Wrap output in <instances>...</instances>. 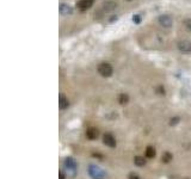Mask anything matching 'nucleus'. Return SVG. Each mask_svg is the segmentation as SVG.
I'll return each mask as SVG.
<instances>
[{"mask_svg": "<svg viewBox=\"0 0 191 179\" xmlns=\"http://www.w3.org/2000/svg\"><path fill=\"white\" fill-rule=\"evenodd\" d=\"M184 24H185V26H187V29L191 31V19H187L185 22H184Z\"/></svg>", "mask_w": 191, "mask_h": 179, "instance_id": "dca6fc26", "label": "nucleus"}, {"mask_svg": "<svg viewBox=\"0 0 191 179\" xmlns=\"http://www.w3.org/2000/svg\"><path fill=\"white\" fill-rule=\"evenodd\" d=\"M134 164H135L136 166H139V167H142V166H145V165H146V160H145V158H143V157L137 155V157H135V158H134Z\"/></svg>", "mask_w": 191, "mask_h": 179, "instance_id": "9b49d317", "label": "nucleus"}, {"mask_svg": "<svg viewBox=\"0 0 191 179\" xmlns=\"http://www.w3.org/2000/svg\"><path fill=\"white\" fill-rule=\"evenodd\" d=\"M173 159V157H172V154L170 153V152H165L163 155H161V161L164 163V164H169V163H171V160Z\"/></svg>", "mask_w": 191, "mask_h": 179, "instance_id": "ddd939ff", "label": "nucleus"}, {"mask_svg": "<svg viewBox=\"0 0 191 179\" xmlns=\"http://www.w3.org/2000/svg\"><path fill=\"white\" fill-rule=\"evenodd\" d=\"M93 1H95V0H79V1L77 2V7H78L80 11H86V10H89L90 7H92Z\"/></svg>", "mask_w": 191, "mask_h": 179, "instance_id": "39448f33", "label": "nucleus"}, {"mask_svg": "<svg viewBox=\"0 0 191 179\" xmlns=\"http://www.w3.org/2000/svg\"><path fill=\"white\" fill-rule=\"evenodd\" d=\"M89 173L93 179H104V177H105V172L96 165L89 166Z\"/></svg>", "mask_w": 191, "mask_h": 179, "instance_id": "f03ea898", "label": "nucleus"}, {"mask_svg": "<svg viewBox=\"0 0 191 179\" xmlns=\"http://www.w3.org/2000/svg\"><path fill=\"white\" fill-rule=\"evenodd\" d=\"M59 10H60V13L63 14V16H69V14L73 13V8L68 4H61Z\"/></svg>", "mask_w": 191, "mask_h": 179, "instance_id": "0eeeda50", "label": "nucleus"}, {"mask_svg": "<svg viewBox=\"0 0 191 179\" xmlns=\"http://www.w3.org/2000/svg\"><path fill=\"white\" fill-rule=\"evenodd\" d=\"M103 143H104L105 146L110 147V148H113V147H116V139H115V136H113L112 134L106 133V134H104V136H103Z\"/></svg>", "mask_w": 191, "mask_h": 179, "instance_id": "7ed1b4c3", "label": "nucleus"}, {"mask_svg": "<svg viewBox=\"0 0 191 179\" xmlns=\"http://www.w3.org/2000/svg\"><path fill=\"white\" fill-rule=\"evenodd\" d=\"M129 179H141L137 175H130L129 176Z\"/></svg>", "mask_w": 191, "mask_h": 179, "instance_id": "a211bd4d", "label": "nucleus"}, {"mask_svg": "<svg viewBox=\"0 0 191 179\" xmlns=\"http://www.w3.org/2000/svg\"><path fill=\"white\" fill-rule=\"evenodd\" d=\"M128 101H129V95H128L127 93H121V94L118 95V103H119L121 105H125Z\"/></svg>", "mask_w": 191, "mask_h": 179, "instance_id": "f8f14e48", "label": "nucleus"}, {"mask_svg": "<svg viewBox=\"0 0 191 179\" xmlns=\"http://www.w3.org/2000/svg\"><path fill=\"white\" fill-rule=\"evenodd\" d=\"M157 91H158V93H159V94H165V90H164L163 86H159V87L157 89Z\"/></svg>", "mask_w": 191, "mask_h": 179, "instance_id": "f3484780", "label": "nucleus"}, {"mask_svg": "<svg viewBox=\"0 0 191 179\" xmlns=\"http://www.w3.org/2000/svg\"><path fill=\"white\" fill-rule=\"evenodd\" d=\"M159 23H160V25L164 26V28H170V26H172L173 20H172V18H171L170 16H167V14H161V16L159 17Z\"/></svg>", "mask_w": 191, "mask_h": 179, "instance_id": "20e7f679", "label": "nucleus"}, {"mask_svg": "<svg viewBox=\"0 0 191 179\" xmlns=\"http://www.w3.org/2000/svg\"><path fill=\"white\" fill-rule=\"evenodd\" d=\"M60 179H65V175L62 172H60Z\"/></svg>", "mask_w": 191, "mask_h": 179, "instance_id": "6ab92c4d", "label": "nucleus"}, {"mask_svg": "<svg viewBox=\"0 0 191 179\" xmlns=\"http://www.w3.org/2000/svg\"><path fill=\"white\" fill-rule=\"evenodd\" d=\"M98 136H99L98 129H96V128H89V129L86 130V137H87L89 140H96Z\"/></svg>", "mask_w": 191, "mask_h": 179, "instance_id": "1a4fd4ad", "label": "nucleus"}, {"mask_svg": "<svg viewBox=\"0 0 191 179\" xmlns=\"http://www.w3.org/2000/svg\"><path fill=\"white\" fill-rule=\"evenodd\" d=\"M127 1H130V0H127Z\"/></svg>", "mask_w": 191, "mask_h": 179, "instance_id": "aec40b11", "label": "nucleus"}, {"mask_svg": "<svg viewBox=\"0 0 191 179\" xmlns=\"http://www.w3.org/2000/svg\"><path fill=\"white\" fill-rule=\"evenodd\" d=\"M59 105H60V109H62V110H63V109H67V107H68V105H69L68 99H67L63 94H61V95H60V104H59Z\"/></svg>", "mask_w": 191, "mask_h": 179, "instance_id": "9d476101", "label": "nucleus"}, {"mask_svg": "<svg viewBox=\"0 0 191 179\" xmlns=\"http://www.w3.org/2000/svg\"><path fill=\"white\" fill-rule=\"evenodd\" d=\"M177 45H178V49L183 53H190L191 51V42H189V41H179Z\"/></svg>", "mask_w": 191, "mask_h": 179, "instance_id": "423d86ee", "label": "nucleus"}, {"mask_svg": "<svg viewBox=\"0 0 191 179\" xmlns=\"http://www.w3.org/2000/svg\"><path fill=\"white\" fill-rule=\"evenodd\" d=\"M112 72H113V69H112L111 65H109V63H106V62H103V63H100V65L98 66V73H99L101 77L109 78V77L112 75Z\"/></svg>", "mask_w": 191, "mask_h": 179, "instance_id": "f257e3e1", "label": "nucleus"}, {"mask_svg": "<svg viewBox=\"0 0 191 179\" xmlns=\"http://www.w3.org/2000/svg\"><path fill=\"white\" fill-rule=\"evenodd\" d=\"M65 166L67 167V170H69V171H72V172H75V171H77V167H78L77 163H75L72 158H67V159L65 160Z\"/></svg>", "mask_w": 191, "mask_h": 179, "instance_id": "6e6552de", "label": "nucleus"}, {"mask_svg": "<svg viewBox=\"0 0 191 179\" xmlns=\"http://www.w3.org/2000/svg\"><path fill=\"white\" fill-rule=\"evenodd\" d=\"M133 22H134L135 24H140V22H141V16L135 14V16L133 17Z\"/></svg>", "mask_w": 191, "mask_h": 179, "instance_id": "2eb2a0df", "label": "nucleus"}, {"mask_svg": "<svg viewBox=\"0 0 191 179\" xmlns=\"http://www.w3.org/2000/svg\"><path fill=\"white\" fill-rule=\"evenodd\" d=\"M155 157V149L152 147V146H148L146 148V158L148 159H153Z\"/></svg>", "mask_w": 191, "mask_h": 179, "instance_id": "4468645a", "label": "nucleus"}]
</instances>
